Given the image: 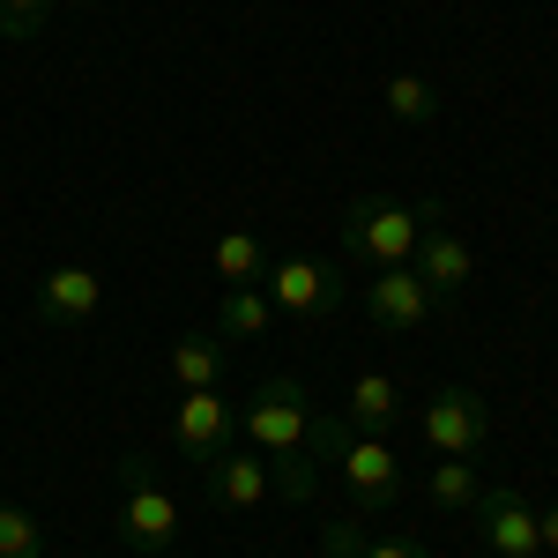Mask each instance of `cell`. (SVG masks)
I'll return each mask as SVG.
<instances>
[{
	"label": "cell",
	"instance_id": "6da1fadb",
	"mask_svg": "<svg viewBox=\"0 0 558 558\" xmlns=\"http://www.w3.org/2000/svg\"><path fill=\"white\" fill-rule=\"evenodd\" d=\"M432 216H447L439 202H387V194H357L343 209V260H365V268H402L417 254Z\"/></svg>",
	"mask_w": 558,
	"mask_h": 558
},
{
	"label": "cell",
	"instance_id": "7a4b0ae2",
	"mask_svg": "<svg viewBox=\"0 0 558 558\" xmlns=\"http://www.w3.org/2000/svg\"><path fill=\"white\" fill-rule=\"evenodd\" d=\"M120 544L134 558H165L179 544V499L142 454H128V470H120Z\"/></svg>",
	"mask_w": 558,
	"mask_h": 558
},
{
	"label": "cell",
	"instance_id": "3957f363",
	"mask_svg": "<svg viewBox=\"0 0 558 558\" xmlns=\"http://www.w3.org/2000/svg\"><path fill=\"white\" fill-rule=\"evenodd\" d=\"M313 395L299 380H260L254 402H246V417H239V439L254 447V454H313Z\"/></svg>",
	"mask_w": 558,
	"mask_h": 558
},
{
	"label": "cell",
	"instance_id": "277c9868",
	"mask_svg": "<svg viewBox=\"0 0 558 558\" xmlns=\"http://www.w3.org/2000/svg\"><path fill=\"white\" fill-rule=\"evenodd\" d=\"M260 291L276 305V320H299V328H313V320H328V313L350 305L343 260H268Z\"/></svg>",
	"mask_w": 558,
	"mask_h": 558
},
{
	"label": "cell",
	"instance_id": "5b68a950",
	"mask_svg": "<svg viewBox=\"0 0 558 558\" xmlns=\"http://www.w3.org/2000/svg\"><path fill=\"white\" fill-rule=\"evenodd\" d=\"M336 470H343V492H350V514H387L395 499H402V462H395V447H387L380 432H343V447L328 454Z\"/></svg>",
	"mask_w": 558,
	"mask_h": 558
},
{
	"label": "cell",
	"instance_id": "8992f818",
	"mask_svg": "<svg viewBox=\"0 0 558 558\" xmlns=\"http://www.w3.org/2000/svg\"><path fill=\"white\" fill-rule=\"evenodd\" d=\"M432 454H447V462H470L476 447L492 439V410H484V395L476 387H439L425 402V417H417Z\"/></svg>",
	"mask_w": 558,
	"mask_h": 558
},
{
	"label": "cell",
	"instance_id": "52a82bcc",
	"mask_svg": "<svg viewBox=\"0 0 558 558\" xmlns=\"http://www.w3.org/2000/svg\"><path fill=\"white\" fill-rule=\"evenodd\" d=\"M357 305H365V320H373L380 336H417L432 313H439L432 291H425V276H417L410 260H402V268H373V283L357 291Z\"/></svg>",
	"mask_w": 558,
	"mask_h": 558
},
{
	"label": "cell",
	"instance_id": "ba28073f",
	"mask_svg": "<svg viewBox=\"0 0 558 558\" xmlns=\"http://www.w3.org/2000/svg\"><path fill=\"white\" fill-rule=\"evenodd\" d=\"M410 268L425 276L432 305H454V299H462V291L476 283V254H470V239H462V231H454L447 216H432V223H425V239H417Z\"/></svg>",
	"mask_w": 558,
	"mask_h": 558
},
{
	"label": "cell",
	"instance_id": "9c48e42d",
	"mask_svg": "<svg viewBox=\"0 0 558 558\" xmlns=\"http://www.w3.org/2000/svg\"><path fill=\"white\" fill-rule=\"evenodd\" d=\"M172 439H179V454H186V462H216V454L239 439V410L223 402V387H194V395H179Z\"/></svg>",
	"mask_w": 558,
	"mask_h": 558
},
{
	"label": "cell",
	"instance_id": "30bf717a",
	"mask_svg": "<svg viewBox=\"0 0 558 558\" xmlns=\"http://www.w3.org/2000/svg\"><path fill=\"white\" fill-rule=\"evenodd\" d=\"M202 484H209V507H223V514H260L268 499H276V484H268V454H254V447H223L216 462H202Z\"/></svg>",
	"mask_w": 558,
	"mask_h": 558
},
{
	"label": "cell",
	"instance_id": "8fae6325",
	"mask_svg": "<svg viewBox=\"0 0 558 558\" xmlns=\"http://www.w3.org/2000/svg\"><path fill=\"white\" fill-rule=\"evenodd\" d=\"M97 305H105V283H97V268H83V260H60L52 276L38 283V299H31V313H38V328H89L97 320Z\"/></svg>",
	"mask_w": 558,
	"mask_h": 558
},
{
	"label": "cell",
	"instance_id": "7c38bea8",
	"mask_svg": "<svg viewBox=\"0 0 558 558\" xmlns=\"http://www.w3.org/2000/svg\"><path fill=\"white\" fill-rule=\"evenodd\" d=\"M470 521H476V536L492 544V558H536L544 544H536V507L521 499V492H476V507H470Z\"/></svg>",
	"mask_w": 558,
	"mask_h": 558
},
{
	"label": "cell",
	"instance_id": "4fadbf2b",
	"mask_svg": "<svg viewBox=\"0 0 558 558\" xmlns=\"http://www.w3.org/2000/svg\"><path fill=\"white\" fill-rule=\"evenodd\" d=\"M402 402H410V395H402L395 373H357V380H350V402H343V425L350 432H380L387 439V425L402 417Z\"/></svg>",
	"mask_w": 558,
	"mask_h": 558
},
{
	"label": "cell",
	"instance_id": "5bb4252c",
	"mask_svg": "<svg viewBox=\"0 0 558 558\" xmlns=\"http://www.w3.org/2000/svg\"><path fill=\"white\" fill-rule=\"evenodd\" d=\"M268 328H276L268 291H260V283H231V291H223V305H216V336H223V343H260Z\"/></svg>",
	"mask_w": 558,
	"mask_h": 558
},
{
	"label": "cell",
	"instance_id": "9a60e30c",
	"mask_svg": "<svg viewBox=\"0 0 558 558\" xmlns=\"http://www.w3.org/2000/svg\"><path fill=\"white\" fill-rule=\"evenodd\" d=\"M165 373L179 380V395H194V387H223V336H179L172 357H165Z\"/></svg>",
	"mask_w": 558,
	"mask_h": 558
},
{
	"label": "cell",
	"instance_id": "2e32d148",
	"mask_svg": "<svg viewBox=\"0 0 558 558\" xmlns=\"http://www.w3.org/2000/svg\"><path fill=\"white\" fill-rule=\"evenodd\" d=\"M476 492H484V484H476V470H470V462H447V454L432 462V476H425V499H432V514H454V521H470Z\"/></svg>",
	"mask_w": 558,
	"mask_h": 558
},
{
	"label": "cell",
	"instance_id": "e0dca14e",
	"mask_svg": "<svg viewBox=\"0 0 558 558\" xmlns=\"http://www.w3.org/2000/svg\"><path fill=\"white\" fill-rule=\"evenodd\" d=\"M380 105H387V120H402V128H432V120H439V89H432L425 75H387Z\"/></svg>",
	"mask_w": 558,
	"mask_h": 558
},
{
	"label": "cell",
	"instance_id": "ac0fdd59",
	"mask_svg": "<svg viewBox=\"0 0 558 558\" xmlns=\"http://www.w3.org/2000/svg\"><path fill=\"white\" fill-rule=\"evenodd\" d=\"M216 276H223V283H260V276H268V254H260L254 231H223V239H216Z\"/></svg>",
	"mask_w": 558,
	"mask_h": 558
},
{
	"label": "cell",
	"instance_id": "d6986e66",
	"mask_svg": "<svg viewBox=\"0 0 558 558\" xmlns=\"http://www.w3.org/2000/svg\"><path fill=\"white\" fill-rule=\"evenodd\" d=\"M268 484H276V499H283V507H313L320 470H313V454H268Z\"/></svg>",
	"mask_w": 558,
	"mask_h": 558
},
{
	"label": "cell",
	"instance_id": "ffe728a7",
	"mask_svg": "<svg viewBox=\"0 0 558 558\" xmlns=\"http://www.w3.org/2000/svg\"><path fill=\"white\" fill-rule=\"evenodd\" d=\"M0 558H45V529L31 507L0 499Z\"/></svg>",
	"mask_w": 558,
	"mask_h": 558
},
{
	"label": "cell",
	"instance_id": "44dd1931",
	"mask_svg": "<svg viewBox=\"0 0 558 558\" xmlns=\"http://www.w3.org/2000/svg\"><path fill=\"white\" fill-rule=\"evenodd\" d=\"M45 15H52V0H0V38H38Z\"/></svg>",
	"mask_w": 558,
	"mask_h": 558
},
{
	"label": "cell",
	"instance_id": "7402d4cb",
	"mask_svg": "<svg viewBox=\"0 0 558 558\" xmlns=\"http://www.w3.org/2000/svg\"><path fill=\"white\" fill-rule=\"evenodd\" d=\"M357 544H365V514L328 521V529H320V551H328V558H357Z\"/></svg>",
	"mask_w": 558,
	"mask_h": 558
},
{
	"label": "cell",
	"instance_id": "603a6c76",
	"mask_svg": "<svg viewBox=\"0 0 558 558\" xmlns=\"http://www.w3.org/2000/svg\"><path fill=\"white\" fill-rule=\"evenodd\" d=\"M357 558H432V551H425V544H410V536H365Z\"/></svg>",
	"mask_w": 558,
	"mask_h": 558
},
{
	"label": "cell",
	"instance_id": "cb8c5ba5",
	"mask_svg": "<svg viewBox=\"0 0 558 558\" xmlns=\"http://www.w3.org/2000/svg\"><path fill=\"white\" fill-rule=\"evenodd\" d=\"M536 544H544V551H558V507H544V514H536Z\"/></svg>",
	"mask_w": 558,
	"mask_h": 558
},
{
	"label": "cell",
	"instance_id": "d4e9b609",
	"mask_svg": "<svg viewBox=\"0 0 558 558\" xmlns=\"http://www.w3.org/2000/svg\"><path fill=\"white\" fill-rule=\"evenodd\" d=\"M60 8H97V0H60Z\"/></svg>",
	"mask_w": 558,
	"mask_h": 558
}]
</instances>
